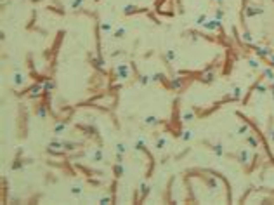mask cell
Returning <instances> with one entry per match:
<instances>
[{"label": "cell", "mask_w": 274, "mask_h": 205, "mask_svg": "<svg viewBox=\"0 0 274 205\" xmlns=\"http://www.w3.org/2000/svg\"><path fill=\"white\" fill-rule=\"evenodd\" d=\"M193 117H194V115L187 111V113H184V115H182V122H189V120H193Z\"/></svg>", "instance_id": "6"}, {"label": "cell", "mask_w": 274, "mask_h": 205, "mask_svg": "<svg viewBox=\"0 0 274 205\" xmlns=\"http://www.w3.org/2000/svg\"><path fill=\"white\" fill-rule=\"evenodd\" d=\"M116 148H118V153H123V151H125V146H123V144H118Z\"/></svg>", "instance_id": "18"}, {"label": "cell", "mask_w": 274, "mask_h": 205, "mask_svg": "<svg viewBox=\"0 0 274 205\" xmlns=\"http://www.w3.org/2000/svg\"><path fill=\"white\" fill-rule=\"evenodd\" d=\"M174 58H175V50H168V54H167V61L170 63V61H172Z\"/></svg>", "instance_id": "9"}, {"label": "cell", "mask_w": 274, "mask_h": 205, "mask_svg": "<svg viewBox=\"0 0 274 205\" xmlns=\"http://www.w3.org/2000/svg\"><path fill=\"white\" fill-rule=\"evenodd\" d=\"M156 122H158L156 117H148L146 118V123H156Z\"/></svg>", "instance_id": "10"}, {"label": "cell", "mask_w": 274, "mask_h": 205, "mask_svg": "<svg viewBox=\"0 0 274 205\" xmlns=\"http://www.w3.org/2000/svg\"><path fill=\"white\" fill-rule=\"evenodd\" d=\"M118 73L121 75V78H127V75H129V70H127V66H123V64H120V66L116 68Z\"/></svg>", "instance_id": "1"}, {"label": "cell", "mask_w": 274, "mask_h": 205, "mask_svg": "<svg viewBox=\"0 0 274 205\" xmlns=\"http://www.w3.org/2000/svg\"><path fill=\"white\" fill-rule=\"evenodd\" d=\"M191 136H193V134L189 132V130H187V132H184V139H186V141H187V139H191Z\"/></svg>", "instance_id": "16"}, {"label": "cell", "mask_w": 274, "mask_h": 205, "mask_svg": "<svg viewBox=\"0 0 274 205\" xmlns=\"http://www.w3.org/2000/svg\"><path fill=\"white\" fill-rule=\"evenodd\" d=\"M215 153H217V155H222V146H220V144H217V146H215Z\"/></svg>", "instance_id": "15"}, {"label": "cell", "mask_w": 274, "mask_h": 205, "mask_svg": "<svg viewBox=\"0 0 274 205\" xmlns=\"http://www.w3.org/2000/svg\"><path fill=\"white\" fill-rule=\"evenodd\" d=\"M82 2H83V0H73V9L80 7V5H82Z\"/></svg>", "instance_id": "13"}, {"label": "cell", "mask_w": 274, "mask_h": 205, "mask_svg": "<svg viewBox=\"0 0 274 205\" xmlns=\"http://www.w3.org/2000/svg\"><path fill=\"white\" fill-rule=\"evenodd\" d=\"M101 203H104V205L109 203V198H108V197H102V198H101Z\"/></svg>", "instance_id": "17"}, {"label": "cell", "mask_w": 274, "mask_h": 205, "mask_svg": "<svg viewBox=\"0 0 274 205\" xmlns=\"http://www.w3.org/2000/svg\"><path fill=\"white\" fill-rule=\"evenodd\" d=\"M80 191H82L80 186H73V188H71V193H73V195H80Z\"/></svg>", "instance_id": "12"}, {"label": "cell", "mask_w": 274, "mask_h": 205, "mask_svg": "<svg viewBox=\"0 0 274 205\" xmlns=\"http://www.w3.org/2000/svg\"><path fill=\"white\" fill-rule=\"evenodd\" d=\"M121 172H123V167H121V165H116V167H115V174H116V177L121 176Z\"/></svg>", "instance_id": "8"}, {"label": "cell", "mask_w": 274, "mask_h": 205, "mask_svg": "<svg viewBox=\"0 0 274 205\" xmlns=\"http://www.w3.org/2000/svg\"><path fill=\"white\" fill-rule=\"evenodd\" d=\"M243 37H245L246 40H248V42H250V40H252V37H250V33H245V35H243Z\"/></svg>", "instance_id": "19"}, {"label": "cell", "mask_w": 274, "mask_h": 205, "mask_svg": "<svg viewBox=\"0 0 274 205\" xmlns=\"http://www.w3.org/2000/svg\"><path fill=\"white\" fill-rule=\"evenodd\" d=\"M62 129H64V122H61V123H57V125H56L54 132H56V134H61V132H62Z\"/></svg>", "instance_id": "5"}, {"label": "cell", "mask_w": 274, "mask_h": 205, "mask_svg": "<svg viewBox=\"0 0 274 205\" xmlns=\"http://www.w3.org/2000/svg\"><path fill=\"white\" fill-rule=\"evenodd\" d=\"M14 84H16V85L25 84V77L21 75V73H16V77H14Z\"/></svg>", "instance_id": "3"}, {"label": "cell", "mask_w": 274, "mask_h": 205, "mask_svg": "<svg viewBox=\"0 0 274 205\" xmlns=\"http://www.w3.org/2000/svg\"><path fill=\"white\" fill-rule=\"evenodd\" d=\"M125 35V28H120V30H116V31H115V37L116 38H121Z\"/></svg>", "instance_id": "7"}, {"label": "cell", "mask_w": 274, "mask_h": 205, "mask_svg": "<svg viewBox=\"0 0 274 205\" xmlns=\"http://www.w3.org/2000/svg\"><path fill=\"white\" fill-rule=\"evenodd\" d=\"M163 146H165V139H158V141H156V148H160V150H162Z\"/></svg>", "instance_id": "11"}, {"label": "cell", "mask_w": 274, "mask_h": 205, "mask_svg": "<svg viewBox=\"0 0 274 205\" xmlns=\"http://www.w3.org/2000/svg\"><path fill=\"white\" fill-rule=\"evenodd\" d=\"M205 28H208V30H215V28H219V21H208V23H205Z\"/></svg>", "instance_id": "2"}, {"label": "cell", "mask_w": 274, "mask_h": 205, "mask_svg": "<svg viewBox=\"0 0 274 205\" xmlns=\"http://www.w3.org/2000/svg\"><path fill=\"white\" fill-rule=\"evenodd\" d=\"M141 193H142V197H141V200H144V197L146 195H148V193H149V188H148V186H146L144 183L141 184Z\"/></svg>", "instance_id": "4"}, {"label": "cell", "mask_w": 274, "mask_h": 205, "mask_svg": "<svg viewBox=\"0 0 274 205\" xmlns=\"http://www.w3.org/2000/svg\"><path fill=\"white\" fill-rule=\"evenodd\" d=\"M101 28H102L104 31H109V30H111V25H109V23H104V25L101 26Z\"/></svg>", "instance_id": "14"}]
</instances>
